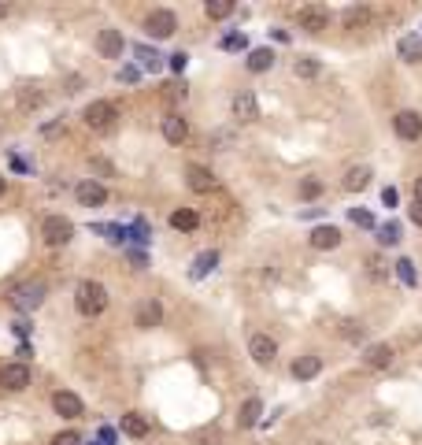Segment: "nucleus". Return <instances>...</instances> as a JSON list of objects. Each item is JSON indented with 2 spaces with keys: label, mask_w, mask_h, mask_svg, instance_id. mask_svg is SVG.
<instances>
[{
  "label": "nucleus",
  "mask_w": 422,
  "mask_h": 445,
  "mask_svg": "<svg viewBox=\"0 0 422 445\" xmlns=\"http://www.w3.org/2000/svg\"><path fill=\"white\" fill-rule=\"evenodd\" d=\"M75 308L86 315V320H93V315L104 312V308H108V289H104V282H93V278H89V282H82L78 293H75Z\"/></svg>",
  "instance_id": "obj_1"
},
{
  "label": "nucleus",
  "mask_w": 422,
  "mask_h": 445,
  "mask_svg": "<svg viewBox=\"0 0 422 445\" xmlns=\"http://www.w3.org/2000/svg\"><path fill=\"white\" fill-rule=\"evenodd\" d=\"M82 119H86V126L89 130H100V134H108L115 126V119H119V108L112 104V101H93L82 112Z\"/></svg>",
  "instance_id": "obj_2"
},
{
  "label": "nucleus",
  "mask_w": 422,
  "mask_h": 445,
  "mask_svg": "<svg viewBox=\"0 0 422 445\" xmlns=\"http://www.w3.org/2000/svg\"><path fill=\"white\" fill-rule=\"evenodd\" d=\"M45 293H49L45 282H23V286L12 289V297H8V301H12L15 312H34V308L45 304Z\"/></svg>",
  "instance_id": "obj_3"
},
{
  "label": "nucleus",
  "mask_w": 422,
  "mask_h": 445,
  "mask_svg": "<svg viewBox=\"0 0 422 445\" xmlns=\"http://www.w3.org/2000/svg\"><path fill=\"white\" fill-rule=\"evenodd\" d=\"M41 238L60 249V245H67L71 238H75V223L63 219V215H49V219L41 223Z\"/></svg>",
  "instance_id": "obj_4"
},
{
  "label": "nucleus",
  "mask_w": 422,
  "mask_h": 445,
  "mask_svg": "<svg viewBox=\"0 0 422 445\" xmlns=\"http://www.w3.org/2000/svg\"><path fill=\"white\" fill-rule=\"evenodd\" d=\"M297 23H300V30H308V34H323L326 26H330V8L323 4H304L297 12Z\"/></svg>",
  "instance_id": "obj_5"
},
{
  "label": "nucleus",
  "mask_w": 422,
  "mask_h": 445,
  "mask_svg": "<svg viewBox=\"0 0 422 445\" xmlns=\"http://www.w3.org/2000/svg\"><path fill=\"white\" fill-rule=\"evenodd\" d=\"M393 130H397L404 141H419L422 138V115L419 112H397L393 115Z\"/></svg>",
  "instance_id": "obj_6"
},
{
  "label": "nucleus",
  "mask_w": 422,
  "mask_h": 445,
  "mask_svg": "<svg viewBox=\"0 0 422 445\" xmlns=\"http://www.w3.org/2000/svg\"><path fill=\"white\" fill-rule=\"evenodd\" d=\"M249 352H252V360H256L260 368H267V364H274V357H278V345H274L271 334H252Z\"/></svg>",
  "instance_id": "obj_7"
},
{
  "label": "nucleus",
  "mask_w": 422,
  "mask_h": 445,
  "mask_svg": "<svg viewBox=\"0 0 422 445\" xmlns=\"http://www.w3.org/2000/svg\"><path fill=\"white\" fill-rule=\"evenodd\" d=\"M0 386L12 389V394L26 389V386H30V368H26V364H4V368H0Z\"/></svg>",
  "instance_id": "obj_8"
},
{
  "label": "nucleus",
  "mask_w": 422,
  "mask_h": 445,
  "mask_svg": "<svg viewBox=\"0 0 422 445\" xmlns=\"http://www.w3.org/2000/svg\"><path fill=\"white\" fill-rule=\"evenodd\" d=\"M186 182H189V189L193 193H215V175H211L208 167H200V163H189L186 167Z\"/></svg>",
  "instance_id": "obj_9"
},
{
  "label": "nucleus",
  "mask_w": 422,
  "mask_h": 445,
  "mask_svg": "<svg viewBox=\"0 0 422 445\" xmlns=\"http://www.w3.org/2000/svg\"><path fill=\"white\" fill-rule=\"evenodd\" d=\"M75 197H78L82 208H100V204L108 201V189L100 186V182H93V178H86V182L75 186Z\"/></svg>",
  "instance_id": "obj_10"
},
{
  "label": "nucleus",
  "mask_w": 422,
  "mask_h": 445,
  "mask_svg": "<svg viewBox=\"0 0 422 445\" xmlns=\"http://www.w3.org/2000/svg\"><path fill=\"white\" fill-rule=\"evenodd\" d=\"M145 26H149L152 38H171V34L178 30V19H174V12H167V8H156Z\"/></svg>",
  "instance_id": "obj_11"
},
{
  "label": "nucleus",
  "mask_w": 422,
  "mask_h": 445,
  "mask_svg": "<svg viewBox=\"0 0 422 445\" xmlns=\"http://www.w3.org/2000/svg\"><path fill=\"white\" fill-rule=\"evenodd\" d=\"M234 119H241V123H256L260 119V101H256V93H237L234 97Z\"/></svg>",
  "instance_id": "obj_12"
},
{
  "label": "nucleus",
  "mask_w": 422,
  "mask_h": 445,
  "mask_svg": "<svg viewBox=\"0 0 422 445\" xmlns=\"http://www.w3.org/2000/svg\"><path fill=\"white\" fill-rule=\"evenodd\" d=\"M163 138H167L171 145H182L189 138V123L182 119L178 112H171V115H163Z\"/></svg>",
  "instance_id": "obj_13"
},
{
  "label": "nucleus",
  "mask_w": 422,
  "mask_h": 445,
  "mask_svg": "<svg viewBox=\"0 0 422 445\" xmlns=\"http://www.w3.org/2000/svg\"><path fill=\"white\" fill-rule=\"evenodd\" d=\"M97 49H100V56L119 60V56H123V34H119V30H100L97 34Z\"/></svg>",
  "instance_id": "obj_14"
},
{
  "label": "nucleus",
  "mask_w": 422,
  "mask_h": 445,
  "mask_svg": "<svg viewBox=\"0 0 422 445\" xmlns=\"http://www.w3.org/2000/svg\"><path fill=\"white\" fill-rule=\"evenodd\" d=\"M52 408H56L60 416H67V420H78L82 416V401H78V394H71V389H60V394L52 397Z\"/></svg>",
  "instance_id": "obj_15"
},
{
  "label": "nucleus",
  "mask_w": 422,
  "mask_h": 445,
  "mask_svg": "<svg viewBox=\"0 0 422 445\" xmlns=\"http://www.w3.org/2000/svg\"><path fill=\"white\" fill-rule=\"evenodd\" d=\"M393 364V349L389 345H371V349L363 352V368H371V371H385Z\"/></svg>",
  "instance_id": "obj_16"
},
{
  "label": "nucleus",
  "mask_w": 422,
  "mask_h": 445,
  "mask_svg": "<svg viewBox=\"0 0 422 445\" xmlns=\"http://www.w3.org/2000/svg\"><path fill=\"white\" fill-rule=\"evenodd\" d=\"M341 245V230L337 226H315L311 230V249H337Z\"/></svg>",
  "instance_id": "obj_17"
},
{
  "label": "nucleus",
  "mask_w": 422,
  "mask_h": 445,
  "mask_svg": "<svg viewBox=\"0 0 422 445\" xmlns=\"http://www.w3.org/2000/svg\"><path fill=\"white\" fill-rule=\"evenodd\" d=\"M160 320H163V304L160 301H145L141 308H137V326H141V330L160 326Z\"/></svg>",
  "instance_id": "obj_18"
},
{
  "label": "nucleus",
  "mask_w": 422,
  "mask_h": 445,
  "mask_svg": "<svg viewBox=\"0 0 422 445\" xmlns=\"http://www.w3.org/2000/svg\"><path fill=\"white\" fill-rule=\"evenodd\" d=\"M319 371H323V360H319V357H300V360H293V378H300V383L315 378Z\"/></svg>",
  "instance_id": "obj_19"
},
{
  "label": "nucleus",
  "mask_w": 422,
  "mask_h": 445,
  "mask_svg": "<svg viewBox=\"0 0 422 445\" xmlns=\"http://www.w3.org/2000/svg\"><path fill=\"white\" fill-rule=\"evenodd\" d=\"M260 416H263V401H260V397H249V401L241 405V412H237V423L249 431V426L260 423Z\"/></svg>",
  "instance_id": "obj_20"
},
{
  "label": "nucleus",
  "mask_w": 422,
  "mask_h": 445,
  "mask_svg": "<svg viewBox=\"0 0 422 445\" xmlns=\"http://www.w3.org/2000/svg\"><path fill=\"white\" fill-rule=\"evenodd\" d=\"M274 67V52L271 49H252L249 52V71L252 75H263V71Z\"/></svg>",
  "instance_id": "obj_21"
},
{
  "label": "nucleus",
  "mask_w": 422,
  "mask_h": 445,
  "mask_svg": "<svg viewBox=\"0 0 422 445\" xmlns=\"http://www.w3.org/2000/svg\"><path fill=\"white\" fill-rule=\"evenodd\" d=\"M367 182H371V167H363V163H360V167H348L345 171V189H348V193L363 189Z\"/></svg>",
  "instance_id": "obj_22"
},
{
  "label": "nucleus",
  "mask_w": 422,
  "mask_h": 445,
  "mask_svg": "<svg viewBox=\"0 0 422 445\" xmlns=\"http://www.w3.org/2000/svg\"><path fill=\"white\" fill-rule=\"evenodd\" d=\"M171 226H174V230H197L200 215L193 212V208H178V212H171Z\"/></svg>",
  "instance_id": "obj_23"
},
{
  "label": "nucleus",
  "mask_w": 422,
  "mask_h": 445,
  "mask_svg": "<svg viewBox=\"0 0 422 445\" xmlns=\"http://www.w3.org/2000/svg\"><path fill=\"white\" fill-rule=\"evenodd\" d=\"M123 434H130V438H145V434H149V420L137 416V412H126L123 416Z\"/></svg>",
  "instance_id": "obj_24"
},
{
  "label": "nucleus",
  "mask_w": 422,
  "mask_h": 445,
  "mask_svg": "<svg viewBox=\"0 0 422 445\" xmlns=\"http://www.w3.org/2000/svg\"><path fill=\"white\" fill-rule=\"evenodd\" d=\"M400 60H408V63H419V60H422V38H415V34H408V38H400Z\"/></svg>",
  "instance_id": "obj_25"
},
{
  "label": "nucleus",
  "mask_w": 422,
  "mask_h": 445,
  "mask_svg": "<svg viewBox=\"0 0 422 445\" xmlns=\"http://www.w3.org/2000/svg\"><path fill=\"white\" fill-rule=\"evenodd\" d=\"M367 23H371V8H348V12H345V26H348V30H360V26H367Z\"/></svg>",
  "instance_id": "obj_26"
},
{
  "label": "nucleus",
  "mask_w": 422,
  "mask_h": 445,
  "mask_svg": "<svg viewBox=\"0 0 422 445\" xmlns=\"http://www.w3.org/2000/svg\"><path fill=\"white\" fill-rule=\"evenodd\" d=\"M134 52H137V60H141L145 71H160V67H163V56H160L156 49H149V45H137Z\"/></svg>",
  "instance_id": "obj_27"
},
{
  "label": "nucleus",
  "mask_w": 422,
  "mask_h": 445,
  "mask_svg": "<svg viewBox=\"0 0 422 445\" xmlns=\"http://www.w3.org/2000/svg\"><path fill=\"white\" fill-rule=\"evenodd\" d=\"M215 263H219V252L211 249V252H200L197 263H193V278H204L208 271H215Z\"/></svg>",
  "instance_id": "obj_28"
},
{
  "label": "nucleus",
  "mask_w": 422,
  "mask_h": 445,
  "mask_svg": "<svg viewBox=\"0 0 422 445\" xmlns=\"http://www.w3.org/2000/svg\"><path fill=\"white\" fill-rule=\"evenodd\" d=\"M204 12L208 19H226V15H234V0H208Z\"/></svg>",
  "instance_id": "obj_29"
},
{
  "label": "nucleus",
  "mask_w": 422,
  "mask_h": 445,
  "mask_svg": "<svg viewBox=\"0 0 422 445\" xmlns=\"http://www.w3.org/2000/svg\"><path fill=\"white\" fill-rule=\"evenodd\" d=\"M393 267H397V278H400L404 286H415V282H419V275H415V263H411V260H397V263H393Z\"/></svg>",
  "instance_id": "obj_30"
},
{
  "label": "nucleus",
  "mask_w": 422,
  "mask_h": 445,
  "mask_svg": "<svg viewBox=\"0 0 422 445\" xmlns=\"http://www.w3.org/2000/svg\"><path fill=\"white\" fill-rule=\"evenodd\" d=\"M337 334H341L345 341H360L363 334H367V326H363V323H356V320H345V323H341V330H337Z\"/></svg>",
  "instance_id": "obj_31"
},
{
  "label": "nucleus",
  "mask_w": 422,
  "mask_h": 445,
  "mask_svg": "<svg viewBox=\"0 0 422 445\" xmlns=\"http://www.w3.org/2000/svg\"><path fill=\"white\" fill-rule=\"evenodd\" d=\"M378 241L382 245H397L400 241V223H382L378 226Z\"/></svg>",
  "instance_id": "obj_32"
},
{
  "label": "nucleus",
  "mask_w": 422,
  "mask_h": 445,
  "mask_svg": "<svg viewBox=\"0 0 422 445\" xmlns=\"http://www.w3.org/2000/svg\"><path fill=\"white\" fill-rule=\"evenodd\" d=\"M41 101H45L41 89H19V108H26V112H30V108H38Z\"/></svg>",
  "instance_id": "obj_33"
},
{
  "label": "nucleus",
  "mask_w": 422,
  "mask_h": 445,
  "mask_svg": "<svg viewBox=\"0 0 422 445\" xmlns=\"http://www.w3.org/2000/svg\"><path fill=\"white\" fill-rule=\"evenodd\" d=\"M293 71H297V78H315L319 75V63L311 60V56H304V60H297V67H293Z\"/></svg>",
  "instance_id": "obj_34"
},
{
  "label": "nucleus",
  "mask_w": 422,
  "mask_h": 445,
  "mask_svg": "<svg viewBox=\"0 0 422 445\" xmlns=\"http://www.w3.org/2000/svg\"><path fill=\"white\" fill-rule=\"evenodd\" d=\"M319 193H323V182H319V178H304V182H300V197H304V201H315Z\"/></svg>",
  "instance_id": "obj_35"
},
{
  "label": "nucleus",
  "mask_w": 422,
  "mask_h": 445,
  "mask_svg": "<svg viewBox=\"0 0 422 445\" xmlns=\"http://www.w3.org/2000/svg\"><path fill=\"white\" fill-rule=\"evenodd\" d=\"M348 219H352L356 226H363V230H371V226H374V215L367 212V208H352V212H348Z\"/></svg>",
  "instance_id": "obj_36"
},
{
  "label": "nucleus",
  "mask_w": 422,
  "mask_h": 445,
  "mask_svg": "<svg viewBox=\"0 0 422 445\" xmlns=\"http://www.w3.org/2000/svg\"><path fill=\"white\" fill-rule=\"evenodd\" d=\"M223 49L237 52V49H249V41H245V34H230V38H223Z\"/></svg>",
  "instance_id": "obj_37"
},
{
  "label": "nucleus",
  "mask_w": 422,
  "mask_h": 445,
  "mask_svg": "<svg viewBox=\"0 0 422 445\" xmlns=\"http://www.w3.org/2000/svg\"><path fill=\"white\" fill-rule=\"evenodd\" d=\"M52 445H82V438L75 431H63V434H56V438H52Z\"/></svg>",
  "instance_id": "obj_38"
},
{
  "label": "nucleus",
  "mask_w": 422,
  "mask_h": 445,
  "mask_svg": "<svg viewBox=\"0 0 422 445\" xmlns=\"http://www.w3.org/2000/svg\"><path fill=\"white\" fill-rule=\"evenodd\" d=\"M397 201H400V193H397L393 186H385V189H382V204H385V208H397Z\"/></svg>",
  "instance_id": "obj_39"
},
{
  "label": "nucleus",
  "mask_w": 422,
  "mask_h": 445,
  "mask_svg": "<svg viewBox=\"0 0 422 445\" xmlns=\"http://www.w3.org/2000/svg\"><path fill=\"white\" fill-rule=\"evenodd\" d=\"M186 63H189L186 52H174V56H171V71H178V75H182V71H186Z\"/></svg>",
  "instance_id": "obj_40"
},
{
  "label": "nucleus",
  "mask_w": 422,
  "mask_h": 445,
  "mask_svg": "<svg viewBox=\"0 0 422 445\" xmlns=\"http://www.w3.org/2000/svg\"><path fill=\"white\" fill-rule=\"evenodd\" d=\"M119 78H123V82H137V67H123V71H119Z\"/></svg>",
  "instance_id": "obj_41"
},
{
  "label": "nucleus",
  "mask_w": 422,
  "mask_h": 445,
  "mask_svg": "<svg viewBox=\"0 0 422 445\" xmlns=\"http://www.w3.org/2000/svg\"><path fill=\"white\" fill-rule=\"evenodd\" d=\"M411 223H415V226H422V204H415V208H411Z\"/></svg>",
  "instance_id": "obj_42"
},
{
  "label": "nucleus",
  "mask_w": 422,
  "mask_h": 445,
  "mask_svg": "<svg viewBox=\"0 0 422 445\" xmlns=\"http://www.w3.org/2000/svg\"><path fill=\"white\" fill-rule=\"evenodd\" d=\"M415 204H422V178H415Z\"/></svg>",
  "instance_id": "obj_43"
},
{
  "label": "nucleus",
  "mask_w": 422,
  "mask_h": 445,
  "mask_svg": "<svg viewBox=\"0 0 422 445\" xmlns=\"http://www.w3.org/2000/svg\"><path fill=\"white\" fill-rule=\"evenodd\" d=\"M8 12H12V4H8V0H0V19H4Z\"/></svg>",
  "instance_id": "obj_44"
},
{
  "label": "nucleus",
  "mask_w": 422,
  "mask_h": 445,
  "mask_svg": "<svg viewBox=\"0 0 422 445\" xmlns=\"http://www.w3.org/2000/svg\"><path fill=\"white\" fill-rule=\"evenodd\" d=\"M0 193H4V175H0Z\"/></svg>",
  "instance_id": "obj_45"
},
{
  "label": "nucleus",
  "mask_w": 422,
  "mask_h": 445,
  "mask_svg": "<svg viewBox=\"0 0 422 445\" xmlns=\"http://www.w3.org/2000/svg\"><path fill=\"white\" fill-rule=\"evenodd\" d=\"M97 445H104V442H97Z\"/></svg>",
  "instance_id": "obj_46"
}]
</instances>
